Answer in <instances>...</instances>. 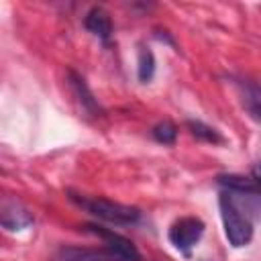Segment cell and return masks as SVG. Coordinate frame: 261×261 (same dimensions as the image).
I'll return each instance as SVG.
<instances>
[{
    "label": "cell",
    "mask_w": 261,
    "mask_h": 261,
    "mask_svg": "<svg viewBox=\"0 0 261 261\" xmlns=\"http://www.w3.org/2000/svg\"><path fill=\"white\" fill-rule=\"evenodd\" d=\"M137 75L141 84H147L153 80L155 75V55L149 47H141L139 49V59H137Z\"/></svg>",
    "instance_id": "cell-11"
},
{
    "label": "cell",
    "mask_w": 261,
    "mask_h": 261,
    "mask_svg": "<svg viewBox=\"0 0 261 261\" xmlns=\"http://www.w3.org/2000/svg\"><path fill=\"white\" fill-rule=\"evenodd\" d=\"M251 179L261 188V161H255L251 165Z\"/></svg>",
    "instance_id": "cell-13"
},
{
    "label": "cell",
    "mask_w": 261,
    "mask_h": 261,
    "mask_svg": "<svg viewBox=\"0 0 261 261\" xmlns=\"http://www.w3.org/2000/svg\"><path fill=\"white\" fill-rule=\"evenodd\" d=\"M151 137L161 145H173L177 139V126L171 120H159L151 128Z\"/></svg>",
    "instance_id": "cell-12"
},
{
    "label": "cell",
    "mask_w": 261,
    "mask_h": 261,
    "mask_svg": "<svg viewBox=\"0 0 261 261\" xmlns=\"http://www.w3.org/2000/svg\"><path fill=\"white\" fill-rule=\"evenodd\" d=\"M67 194L75 206L84 208L88 214H92L98 220L120 224V226H130V224H137L141 218V210L137 206L120 204V202L106 200V198H90V196L75 194V192H67Z\"/></svg>",
    "instance_id": "cell-2"
},
{
    "label": "cell",
    "mask_w": 261,
    "mask_h": 261,
    "mask_svg": "<svg viewBox=\"0 0 261 261\" xmlns=\"http://www.w3.org/2000/svg\"><path fill=\"white\" fill-rule=\"evenodd\" d=\"M67 84H69V88H71V92H73V96L80 102L84 112H88L92 116H100L102 114V106H100L98 98L94 96V92L90 90V86L86 84V80L77 71H73V69L67 71Z\"/></svg>",
    "instance_id": "cell-6"
},
{
    "label": "cell",
    "mask_w": 261,
    "mask_h": 261,
    "mask_svg": "<svg viewBox=\"0 0 261 261\" xmlns=\"http://www.w3.org/2000/svg\"><path fill=\"white\" fill-rule=\"evenodd\" d=\"M0 222L6 230L16 232V230L29 228L35 222V218H33L31 210L24 208L18 200H4L2 208H0Z\"/></svg>",
    "instance_id": "cell-5"
},
{
    "label": "cell",
    "mask_w": 261,
    "mask_h": 261,
    "mask_svg": "<svg viewBox=\"0 0 261 261\" xmlns=\"http://www.w3.org/2000/svg\"><path fill=\"white\" fill-rule=\"evenodd\" d=\"M204 234V222L198 216H184L177 218L169 230H167V239L169 243L186 257L192 255V249L198 245V241Z\"/></svg>",
    "instance_id": "cell-3"
},
{
    "label": "cell",
    "mask_w": 261,
    "mask_h": 261,
    "mask_svg": "<svg viewBox=\"0 0 261 261\" xmlns=\"http://www.w3.org/2000/svg\"><path fill=\"white\" fill-rule=\"evenodd\" d=\"M155 39L165 41V43H169V45H173V47H175V41H173V37H169V35H167V31H155Z\"/></svg>",
    "instance_id": "cell-14"
},
{
    "label": "cell",
    "mask_w": 261,
    "mask_h": 261,
    "mask_svg": "<svg viewBox=\"0 0 261 261\" xmlns=\"http://www.w3.org/2000/svg\"><path fill=\"white\" fill-rule=\"evenodd\" d=\"M243 108L249 112V116L257 122H261V84L253 80H239L237 82Z\"/></svg>",
    "instance_id": "cell-8"
},
{
    "label": "cell",
    "mask_w": 261,
    "mask_h": 261,
    "mask_svg": "<svg viewBox=\"0 0 261 261\" xmlns=\"http://www.w3.org/2000/svg\"><path fill=\"white\" fill-rule=\"evenodd\" d=\"M84 27L88 33H92L98 41H102L104 45L110 41L112 37V18L110 14L102 8V6H92L88 12H86V18H84Z\"/></svg>",
    "instance_id": "cell-7"
},
{
    "label": "cell",
    "mask_w": 261,
    "mask_h": 261,
    "mask_svg": "<svg viewBox=\"0 0 261 261\" xmlns=\"http://www.w3.org/2000/svg\"><path fill=\"white\" fill-rule=\"evenodd\" d=\"M57 261H112L106 249H86V247H61L57 251Z\"/></svg>",
    "instance_id": "cell-9"
},
{
    "label": "cell",
    "mask_w": 261,
    "mask_h": 261,
    "mask_svg": "<svg viewBox=\"0 0 261 261\" xmlns=\"http://www.w3.org/2000/svg\"><path fill=\"white\" fill-rule=\"evenodd\" d=\"M86 228L104 241V249L112 261H143L135 243L130 239H126L124 234L114 232L110 228H104L100 224H86Z\"/></svg>",
    "instance_id": "cell-4"
},
{
    "label": "cell",
    "mask_w": 261,
    "mask_h": 261,
    "mask_svg": "<svg viewBox=\"0 0 261 261\" xmlns=\"http://www.w3.org/2000/svg\"><path fill=\"white\" fill-rule=\"evenodd\" d=\"M186 126L190 130V135L194 139L202 141V143H212V145H222L224 143V137L220 135V130H216L214 126H210V124H206L202 120L190 118V120H186Z\"/></svg>",
    "instance_id": "cell-10"
},
{
    "label": "cell",
    "mask_w": 261,
    "mask_h": 261,
    "mask_svg": "<svg viewBox=\"0 0 261 261\" xmlns=\"http://www.w3.org/2000/svg\"><path fill=\"white\" fill-rule=\"evenodd\" d=\"M218 208H220V218H222V226H224V234L228 243L234 249L247 247L253 239V220L247 214V208H243L237 196L228 190L220 192Z\"/></svg>",
    "instance_id": "cell-1"
}]
</instances>
